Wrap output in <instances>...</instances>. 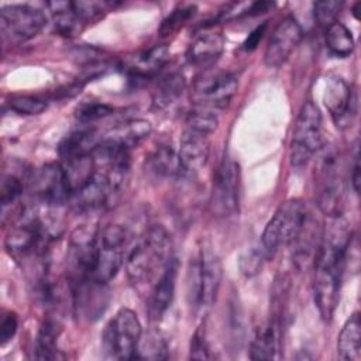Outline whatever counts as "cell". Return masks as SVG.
<instances>
[{"mask_svg":"<svg viewBox=\"0 0 361 361\" xmlns=\"http://www.w3.org/2000/svg\"><path fill=\"white\" fill-rule=\"evenodd\" d=\"M351 245V233L340 224L324 227L313 265V296L320 317L330 322L338 303L340 285Z\"/></svg>","mask_w":361,"mask_h":361,"instance_id":"1","label":"cell"},{"mask_svg":"<svg viewBox=\"0 0 361 361\" xmlns=\"http://www.w3.org/2000/svg\"><path fill=\"white\" fill-rule=\"evenodd\" d=\"M172 258L171 235L162 226H151L126 257L127 278L138 289L154 285Z\"/></svg>","mask_w":361,"mask_h":361,"instance_id":"2","label":"cell"},{"mask_svg":"<svg viewBox=\"0 0 361 361\" xmlns=\"http://www.w3.org/2000/svg\"><path fill=\"white\" fill-rule=\"evenodd\" d=\"M221 262L210 245H203L189 261L186 275L188 302L193 310L213 305L221 283Z\"/></svg>","mask_w":361,"mask_h":361,"instance_id":"3","label":"cell"},{"mask_svg":"<svg viewBox=\"0 0 361 361\" xmlns=\"http://www.w3.org/2000/svg\"><path fill=\"white\" fill-rule=\"evenodd\" d=\"M310 212L300 199H290L282 203L271 220L267 223L262 233V251L265 257H274L283 245H289L300 227L303 226Z\"/></svg>","mask_w":361,"mask_h":361,"instance_id":"4","label":"cell"},{"mask_svg":"<svg viewBox=\"0 0 361 361\" xmlns=\"http://www.w3.org/2000/svg\"><path fill=\"white\" fill-rule=\"evenodd\" d=\"M322 145V114L319 107L307 100L302 104L295 121L289 152L290 165L296 169L306 166Z\"/></svg>","mask_w":361,"mask_h":361,"instance_id":"5","label":"cell"},{"mask_svg":"<svg viewBox=\"0 0 361 361\" xmlns=\"http://www.w3.org/2000/svg\"><path fill=\"white\" fill-rule=\"evenodd\" d=\"M141 336L142 329L137 314L123 307L110 319L103 330V350L107 357L114 360H134Z\"/></svg>","mask_w":361,"mask_h":361,"instance_id":"6","label":"cell"},{"mask_svg":"<svg viewBox=\"0 0 361 361\" xmlns=\"http://www.w3.org/2000/svg\"><path fill=\"white\" fill-rule=\"evenodd\" d=\"M127 233L120 224H106L97 228L96 257L92 278L109 283L120 271L126 257Z\"/></svg>","mask_w":361,"mask_h":361,"instance_id":"7","label":"cell"},{"mask_svg":"<svg viewBox=\"0 0 361 361\" xmlns=\"http://www.w3.org/2000/svg\"><path fill=\"white\" fill-rule=\"evenodd\" d=\"M316 203L319 210L329 219L343 213V178L340 159L334 151L322 154L316 166Z\"/></svg>","mask_w":361,"mask_h":361,"instance_id":"8","label":"cell"},{"mask_svg":"<svg viewBox=\"0 0 361 361\" xmlns=\"http://www.w3.org/2000/svg\"><path fill=\"white\" fill-rule=\"evenodd\" d=\"M238 87L237 78L230 72L207 71L195 79L190 100L196 109L221 110L234 97Z\"/></svg>","mask_w":361,"mask_h":361,"instance_id":"9","label":"cell"},{"mask_svg":"<svg viewBox=\"0 0 361 361\" xmlns=\"http://www.w3.org/2000/svg\"><path fill=\"white\" fill-rule=\"evenodd\" d=\"M47 24L42 10L28 4H7L0 10V31L4 41L25 42L37 37Z\"/></svg>","mask_w":361,"mask_h":361,"instance_id":"10","label":"cell"},{"mask_svg":"<svg viewBox=\"0 0 361 361\" xmlns=\"http://www.w3.org/2000/svg\"><path fill=\"white\" fill-rule=\"evenodd\" d=\"M240 168L231 158H224L216 169L210 193V212L217 217H228L238 212Z\"/></svg>","mask_w":361,"mask_h":361,"instance_id":"11","label":"cell"},{"mask_svg":"<svg viewBox=\"0 0 361 361\" xmlns=\"http://www.w3.org/2000/svg\"><path fill=\"white\" fill-rule=\"evenodd\" d=\"M97 228L80 226L72 231L66 250V265L71 286L92 278L96 257Z\"/></svg>","mask_w":361,"mask_h":361,"instance_id":"12","label":"cell"},{"mask_svg":"<svg viewBox=\"0 0 361 361\" xmlns=\"http://www.w3.org/2000/svg\"><path fill=\"white\" fill-rule=\"evenodd\" d=\"M28 189L32 197L51 207H58L69 200L71 190L61 164H45L34 169L27 178Z\"/></svg>","mask_w":361,"mask_h":361,"instance_id":"13","label":"cell"},{"mask_svg":"<svg viewBox=\"0 0 361 361\" xmlns=\"http://www.w3.org/2000/svg\"><path fill=\"white\" fill-rule=\"evenodd\" d=\"M303 38V31L298 20L286 16L274 28L264 52V63L268 68L282 66Z\"/></svg>","mask_w":361,"mask_h":361,"instance_id":"14","label":"cell"},{"mask_svg":"<svg viewBox=\"0 0 361 361\" xmlns=\"http://www.w3.org/2000/svg\"><path fill=\"white\" fill-rule=\"evenodd\" d=\"M118 189L111 178L102 169L94 173L69 196L72 207L79 213H92L104 207Z\"/></svg>","mask_w":361,"mask_h":361,"instance_id":"15","label":"cell"},{"mask_svg":"<svg viewBox=\"0 0 361 361\" xmlns=\"http://www.w3.org/2000/svg\"><path fill=\"white\" fill-rule=\"evenodd\" d=\"M72 298L78 316L86 320H96L109 303L107 283L87 278L72 285Z\"/></svg>","mask_w":361,"mask_h":361,"instance_id":"16","label":"cell"},{"mask_svg":"<svg viewBox=\"0 0 361 361\" xmlns=\"http://www.w3.org/2000/svg\"><path fill=\"white\" fill-rule=\"evenodd\" d=\"M323 99L331 118L338 127H344L351 123L355 113V96L351 87L341 78L333 76L327 80Z\"/></svg>","mask_w":361,"mask_h":361,"instance_id":"17","label":"cell"},{"mask_svg":"<svg viewBox=\"0 0 361 361\" xmlns=\"http://www.w3.org/2000/svg\"><path fill=\"white\" fill-rule=\"evenodd\" d=\"M209 135L185 127L178 149L185 173H197L202 171L209 159Z\"/></svg>","mask_w":361,"mask_h":361,"instance_id":"18","label":"cell"},{"mask_svg":"<svg viewBox=\"0 0 361 361\" xmlns=\"http://www.w3.org/2000/svg\"><path fill=\"white\" fill-rule=\"evenodd\" d=\"M176 274L178 262L175 258H172L168 267L157 279V282L152 285V290L149 293L148 300V313L152 320H159L169 309L175 296Z\"/></svg>","mask_w":361,"mask_h":361,"instance_id":"19","label":"cell"},{"mask_svg":"<svg viewBox=\"0 0 361 361\" xmlns=\"http://www.w3.org/2000/svg\"><path fill=\"white\" fill-rule=\"evenodd\" d=\"M224 49V38L219 32H202L189 45L186 58L192 65L210 66Z\"/></svg>","mask_w":361,"mask_h":361,"instance_id":"20","label":"cell"},{"mask_svg":"<svg viewBox=\"0 0 361 361\" xmlns=\"http://www.w3.org/2000/svg\"><path fill=\"white\" fill-rule=\"evenodd\" d=\"M152 131L151 123L142 118L127 120L120 123L118 126L110 128L107 133L102 134V138L107 142L118 145L121 148L130 149L137 147L141 141H144Z\"/></svg>","mask_w":361,"mask_h":361,"instance_id":"21","label":"cell"},{"mask_svg":"<svg viewBox=\"0 0 361 361\" xmlns=\"http://www.w3.org/2000/svg\"><path fill=\"white\" fill-rule=\"evenodd\" d=\"M279 322L276 319L259 326L250 344L251 360H271L279 347Z\"/></svg>","mask_w":361,"mask_h":361,"instance_id":"22","label":"cell"},{"mask_svg":"<svg viewBox=\"0 0 361 361\" xmlns=\"http://www.w3.org/2000/svg\"><path fill=\"white\" fill-rule=\"evenodd\" d=\"M168 48L164 45H155L144 51L134 59V63L130 66V78L133 80H145L158 75V72L168 62Z\"/></svg>","mask_w":361,"mask_h":361,"instance_id":"23","label":"cell"},{"mask_svg":"<svg viewBox=\"0 0 361 361\" xmlns=\"http://www.w3.org/2000/svg\"><path fill=\"white\" fill-rule=\"evenodd\" d=\"M337 354L344 361L361 360V320L360 313H353L343 326L337 338Z\"/></svg>","mask_w":361,"mask_h":361,"instance_id":"24","label":"cell"},{"mask_svg":"<svg viewBox=\"0 0 361 361\" xmlns=\"http://www.w3.org/2000/svg\"><path fill=\"white\" fill-rule=\"evenodd\" d=\"M185 78L180 72H171L162 76L152 92V109L165 110L172 106L185 90Z\"/></svg>","mask_w":361,"mask_h":361,"instance_id":"25","label":"cell"},{"mask_svg":"<svg viewBox=\"0 0 361 361\" xmlns=\"http://www.w3.org/2000/svg\"><path fill=\"white\" fill-rule=\"evenodd\" d=\"M54 16L55 30L65 35L72 37L79 34L86 23L78 14L73 1H51L47 4Z\"/></svg>","mask_w":361,"mask_h":361,"instance_id":"26","label":"cell"},{"mask_svg":"<svg viewBox=\"0 0 361 361\" xmlns=\"http://www.w3.org/2000/svg\"><path fill=\"white\" fill-rule=\"evenodd\" d=\"M148 168L162 178H178L185 173L178 152L168 145H159L149 154Z\"/></svg>","mask_w":361,"mask_h":361,"instance_id":"27","label":"cell"},{"mask_svg":"<svg viewBox=\"0 0 361 361\" xmlns=\"http://www.w3.org/2000/svg\"><path fill=\"white\" fill-rule=\"evenodd\" d=\"M61 327L52 320L47 319L38 331L35 341V354L34 357L38 360H55L58 358V337Z\"/></svg>","mask_w":361,"mask_h":361,"instance_id":"28","label":"cell"},{"mask_svg":"<svg viewBox=\"0 0 361 361\" xmlns=\"http://www.w3.org/2000/svg\"><path fill=\"white\" fill-rule=\"evenodd\" d=\"M327 49L340 58L348 56L354 51V38L351 31L338 21H334L326 28L324 35Z\"/></svg>","mask_w":361,"mask_h":361,"instance_id":"29","label":"cell"},{"mask_svg":"<svg viewBox=\"0 0 361 361\" xmlns=\"http://www.w3.org/2000/svg\"><path fill=\"white\" fill-rule=\"evenodd\" d=\"M168 357V344L165 337L157 331L151 330L138 343L135 357L141 360H165Z\"/></svg>","mask_w":361,"mask_h":361,"instance_id":"30","label":"cell"},{"mask_svg":"<svg viewBox=\"0 0 361 361\" xmlns=\"http://www.w3.org/2000/svg\"><path fill=\"white\" fill-rule=\"evenodd\" d=\"M24 192V180L13 172H4L0 180V203L3 212L17 202Z\"/></svg>","mask_w":361,"mask_h":361,"instance_id":"31","label":"cell"},{"mask_svg":"<svg viewBox=\"0 0 361 361\" xmlns=\"http://www.w3.org/2000/svg\"><path fill=\"white\" fill-rule=\"evenodd\" d=\"M219 124L217 116L212 110L206 109H195L186 117V128L210 135L216 131Z\"/></svg>","mask_w":361,"mask_h":361,"instance_id":"32","label":"cell"},{"mask_svg":"<svg viewBox=\"0 0 361 361\" xmlns=\"http://www.w3.org/2000/svg\"><path fill=\"white\" fill-rule=\"evenodd\" d=\"M195 11H196L195 4H183V6L173 8L172 13L168 14L166 18L162 21V24L159 27V34L162 37H168V35L173 34L193 17Z\"/></svg>","mask_w":361,"mask_h":361,"instance_id":"33","label":"cell"},{"mask_svg":"<svg viewBox=\"0 0 361 361\" xmlns=\"http://www.w3.org/2000/svg\"><path fill=\"white\" fill-rule=\"evenodd\" d=\"M8 107L18 114L35 116V114H41L47 109V102L37 96L18 94V96H13L8 100Z\"/></svg>","mask_w":361,"mask_h":361,"instance_id":"34","label":"cell"},{"mask_svg":"<svg viewBox=\"0 0 361 361\" xmlns=\"http://www.w3.org/2000/svg\"><path fill=\"white\" fill-rule=\"evenodd\" d=\"M113 113V107L106 103L99 102H87L78 106L75 111V117L85 124L97 121L100 118H104Z\"/></svg>","mask_w":361,"mask_h":361,"instance_id":"35","label":"cell"},{"mask_svg":"<svg viewBox=\"0 0 361 361\" xmlns=\"http://www.w3.org/2000/svg\"><path fill=\"white\" fill-rule=\"evenodd\" d=\"M343 7V1H337V0H323V1H316L313 4V14H314V20L323 25V27H329L330 24H333L336 21L337 14L340 13Z\"/></svg>","mask_w":361,"mask_h":361,"instance_id":"36","label":"cell"},{"mask_svg":"<svg viewBox=\"0 0 361 361\" xmlns=\"http://www.w3.org/2000/svg\"><path fill=\"white\" fill-rule=\"evenodd\" d=\"M262 257H265L264 251H258V250H251L248 252H245L241 259H240V268L241 272L247 276H252L255 274L259 272L261 267H262Z\"/></svg>","mask_w":361,"mask_h":361,"instance_id":"37","label":"cell"},{"mask_svg":"<svg viewBox=\"0 0 361 361\" xmlns=\"http://www.w3.org/2000/svg\"><path fill=\"white\" fill-rule=\"evenodd\" d=\"M189 357L195 358V360H209L210 358L209 345H207L204 334H203V331L200 329H197L195 331V334L192 336Z\"/></svg>","mask_w":361,"mask_h":361,"instance_id":"38","label":"cell"},{"mask_svg":"<svg viewBox=\"0 0 361 361\" xmlns=\"http://www.w3.org/2000/svg\"><path fill=\"white\" fill-rule=\"evenodd\" d=\"M18 327V320L16 313L13 312H6L1 316V322H0V343L1 345H6L16 334Z\"/></svg>","mask_w":361,"mask_h":361,"instance_id":"39","label":"cell"},{"mask_svg":"<svg viewBox=\"0 0 361 361\" xmlns=\"http://www.w3.org/2000/svg\"><path fill=\"white\" fill-rule=\"evenodd\" d=\"M353 164L350 169V180H351V188L355 193L360 192V183H361V169H360V152H358V145L355 144L354 152H353Z\"/></svg>","mask_w":361,"mask_h":361,"instance_id":"40","label":"cell"},{"mask_svg":"<svg viewBox=\"0 0 361 361\" xmlns=\"http://www.w3.org/2000/svg\"><path fill=\"white\" fill-rule=\"evenodd\" d=\"M265 28H267V23H264V24H261V25L255 27V28L248 34L247 39H245V41H244V44H243V47H244V49H245V51H252V49H255V48H257V45L259 44L261 38L264 37Z\"/></svg>","mask_w":361,"mask_h":361,"instance_id":"41","label":"cell"},{"mask_svg":"<svg viewBox=\"0 0 361 361\" xmlns=\"http://www.w3.org/2000/svg\"><path fill=\"white\" fill-rule=\"evenodd\" d=\"M360 7H361V3L357 1V3L353 6V11H351L353 16H354L357 20H358V8H360Z\"/></svg>","mask_w":361,"mask_h":361,"instance_id":"42","label":"cell"}]
</instances>
